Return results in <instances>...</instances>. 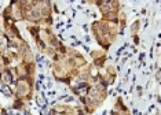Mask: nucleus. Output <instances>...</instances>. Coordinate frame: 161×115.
<instances>
[{
	"label": "nucleus",
	"mask_w": 161,
	"mask_h": 115,
	"mask_svg": "<svg viewBox=\"0 0 161 115\" xmlns=\"http://www.w3.org/2000/svg\"><path fill=\"white\" fill-rule=\"evenodd\" d=\"M91 56H92V64L97 67L98 70L102 69L106 63V59H108V55H106V51H92L91 52Z\"/></svg>",
	"instance_id": "f03ea898"
},
{
	"label": "nucleus",
	"mask_w": 161,
	"mask_h": 115,
	"mask_svg": "<svg viewBox=\"0 0 161 115\" xmlns=\"http://www.w3.org/2000/svg\"><path fill=\"white\" fill-rule=\"evenodd\" d=\"M92 33L97 42L99 44L103 51H108L110 45L114 42L117 34H119L120 26L116 22H109V21H97L92 23Z\"/></svg>",
	"instance_id": "f257e3e1"
},
{
	"label": "nucleus",
	"mask_w": 161,
	"mask_h": 115,
	"mask_svg": "<svg viewBox=\"0 0 161 115\" xmlns=\"http://www.w3.org/2000/svg\"><path fill=\"white\" fill-rule=\"evenodd\" d=\"M86 2H88V3H92V4H95V3H97L98 0H86Z\"/></svg>",
	"instance_id": "7ed1b4c3"
}]
</instances>
